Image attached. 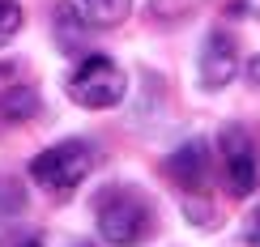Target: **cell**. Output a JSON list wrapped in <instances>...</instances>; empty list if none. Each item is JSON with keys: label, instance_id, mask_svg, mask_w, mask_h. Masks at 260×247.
Masks as SVG:
<instances>
[{"label": "cell", "instance_id": "30bf717a", "mask_svg": "<svg viewBox=\"0 0 260 247\" xmlns=\"http://www.w3.org/2000/svg\"><path fill=\"white\" fill-rule=\"evenodd\" d=\"M21 81V73H17V64H0V98H5L9 90Z\"/></svg>", "mask_w": 260, "mask_h": 247}, {"label": "cell", "instance_id": "6da1fadb", "mask_svg": "<svg viewBox=\"0 0 260 247\" xmlns=\"http://www.w3.org/2000/svg\"><path fill=\"white\" fill-rule=\"evenodd\" d=\"M94 222H99V234L111 247H137L154 230V205L137 188H107L99 196Z\"/></svg>", "mask_w": 260, "mask_h": 247}, {"label": "cell", "instance_id": "8fae6325", "mask_svg": "<svg viewBox=\"0 0 260 247\" xmlns=\"http://www.w3.org/2000/svg\"><path fill=\"white\" fill-rule=\"evenodd\" d=\"M243 77H247V85H252V90H260V51H256V56H247Z\"/></svg>", "mask_w": 260, "mask_h": 247}, {"label": "cell", "instance_id": "7c38bea8", "mask_svg": "<svg viewBox=\"0 0 260 247\" xmlns=\"http://www.w3.org/2000/svg\"><path fill=\"white\" fill-rule=\"evenodd\" d=\"M247 247H260V209L247 218Z\"/></svg>", "mask_w": 260, "mask_h": 247}, {"label": "cell", "instance_id": "9c48e42d", "mask_svg": "<svg viewBox=\"0 0 260 247\" xmlns=\"http://www.w3.org/2000/svg\"><path fill=\"white\" fill-rule=\"evenodd\" d=\"M21 21H26V13H21L17 0H0V43H9L21 30Z\"/></svg>", "mask_w": 260, "mask_h": 247}, {"label": "cell", "instance_id": "7a4b0ae2", "mask_svg": "<svg viewBox=\"0 0 260 247\" xmlns=\"http://www.w3.org/2000/svg\"><path fill=\"white\" fill-rule=\"evenodd\" d=\"M94 158H99V149L90 141H56L47 145L43 154H35V162H30V179L51 192V196H69V192H77L85 184V175L94 170Z\"/></svg>", "mask_w": 260, "mask_h": 247}, {"label": "cell", "instance_id": "3957f363", "mask_svg": "<svg viewBox=\"0 0 260 247\" xmlns=\"http://www.w3.org/2000/svg\"><path fill=\"white\" fill-rule=\"evenodd\" d=\"M124 94H128L124 68L111 56H103V51L85 56L69 77V98L77 107H85V111H111V107L124 102Z\"/></svg>", "mask_w": 260, "mask_h": 247}, {"label": "cell", "instance_id": "ba28073f", "mask_svg": "<svg viewBox=\"0 0 260 247\" xmlns=\"http://www.w3.org/2000/svg\"><path fill=\"white\" fill-rule=\"evenodd\" d=\"M35 111H39V94H35V90L13 85V90L0 98V120H30Z\"/></svg>", "mask_w": 260, "mask_h": 247}, {"label": "cell", "instance_id": "277c9868", "mask_svg": "<svg viewBox=\"0 0 260 247\" xmlns=\"http://www.w3.org/2000/svg\"><path fill=\"white\" fill-rule=\"evenodd\" d=\"M222 170L235 196H252L260 184V162H256V145L243 128H226L222 132Z\"/></svg>", "mask_w": 260, "mask_h": 247}, {"label": "cell", "instance_id": "5b68a950", "mask_svg": "<svg viewBox=\"0 0 260 247\" xmlns=\"http://www.w3.org/2000/svg\"><path fill=\"white\" fill-rule=\"evenodd\" d=\"M239 73V47H235L231 30H209V39L201 43V60H197V77L205 90H226Z\"/></svg>", "mask_w": 260, "mask_h": 247}, {"label": "cell", "instance_id": "4fadbf2b", "mask_svg": "<svg viewBox=\"0 0 260 247\" xmlns=\"http://www.w3.org/2000/svg\"><path fill=\"white\" fill-rule=\"evenodd\" d=\"M21 247H43V243H39V239H30V243H21Z\"/></svg>", "mask_w": 260, "mask_h": 247}, {"label": "cell", "instance_id": "52a82bcc", "mask_svg": "<svg viewBox=\"0 0 260 247\" xmlns=\"http://www.w3.org/2000/svg\"><path fill=\"white\" fill-rule=\"evenodd\" d=\"M81 17L90 21V26H120V21L133 13V0H77Z\"/></svg>", "mask_w": 260, "mask_h": 247}, {"label": "cell", "instance_id": "8992f818", "mask_svg": "<svg viewBox=\"0 0 260 247\" xmlns=\"http://www.w3.org/2000/svg\"><path fill=\"white\" fill-rule=\"evenodd\" d=\"M171 175H175V184L188 192H205V179H209V149L205 141H192V145H179L175 154H171Z\"/></svg>", "mask_w": 260, "mask_h": 247}]
</instances>
